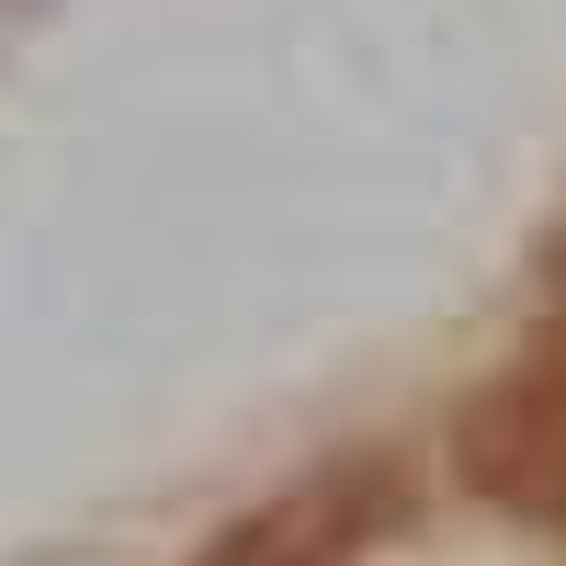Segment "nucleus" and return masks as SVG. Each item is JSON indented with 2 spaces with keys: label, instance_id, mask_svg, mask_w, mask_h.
<instances>
[{
  "label": "nucleus",
  "instance_id": "obj_1",
  "mask_svg": "<svg viewBox=\"0 0 566 566\" xmlns=\"http://www.w3.org/2000/svg\"><path fill=\"white\" fill-rule=\"evenodd\" d=\"M453 464H464L476 499L522 510V522H566V340L522 352L476 408H464Z\"/></svg>",
  "mask_w": 566,
  "mask_h": 566
},
{
  "label": "nucleus",
  "instance_id": "obj_2",
  "mask_svg": "<svg viewBox=\"0 0 566 566\" xmlns=\"http://www.w3.org/2000/svg\"><path fill=\"white\" fill-rule=\"evenodd\" d=\"M363 510H374V499H363V476H317V488H295L283 510H261V522H239L216 566H317V555L363 544Z\"/></svg>",
  "mask_w": 566,
  "mask_h": 566
}]
</instances>
